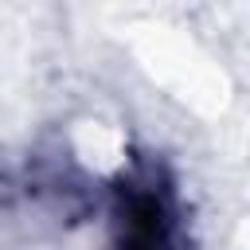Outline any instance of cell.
Listing matches in <instances>:
<instances>
[{
	"label": "cell",
	"instance_id": "1",
	"mask_svg": "<svg viewBox=\"0 0 250 250\" xmlns=\"http://www.w3.org/2000/svg\"><path fill=\"white\" fill-rule=\"evenodd\" d=\"M137 59H141V70L168 98H176L191 109H219L227 98L219 62L180 31H168V27L145 31V39L137 43Z\"/></svg>",
	"mask_w": 250,
	"mask_h": 250
},
{
	"label": "cell",
	"instance_id": "2",
	"mask_svg": "<svg viewBox=\"0 0 250 250\" xmlns=\"http://www.w3.org/2000/svg\"><path fill=\"white\" fill-rule=\"evenodd\" d=\"M66 152H70L74 168L86 172L90 180H117L133 164L129 129L113 117H102V113H82L70 121Z\"/></svg>",
	"mask_w": 250,
	"mask_h": 250
}]
</instances>
